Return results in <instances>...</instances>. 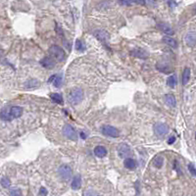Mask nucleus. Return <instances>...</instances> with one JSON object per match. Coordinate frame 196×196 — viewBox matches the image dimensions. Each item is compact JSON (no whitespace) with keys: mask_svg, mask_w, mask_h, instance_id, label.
Returning <instances> with one entry per match:
<instances>
[{"mask_svg":"<svg viewBox=\"0 0 196 196\" xmlns=\"http://www.w3.org/2000/svg\"><path fill=\"white\" fill-rule=\"evenodd\" d=\"M118 154L121 157V158H127V157H130L131 155V149L127 144H120L119 147H118Z\"/></svg>","mask_w":196,"mask_h":196,"instance_id":"7","label":"nucleus"},{"mask_svg":"<svg viewBox=\"0 0 196 196\" xmlns=\"http://www.w3.org/2000/svg\"><path fill=\"white\" fill-rule=\"evenodd\" d=\"M0 183H1V185L3 187H9L10 185H11V181H10V180L8 179V177H2L1 180H0Z\"/></svg>","mask_w":196,"mask_h":196,"instance_id":"26","label":"nucleus"},{"mask_svg":"<svg viewBox=\"0 0 196 196\" xmlns=\"http://www.w3.org/2000/svg\"><path fill=\"white\" fill-rule=\"evenodd\" d=\"M130 4H137V5H142L144 6L146 4L145 0H129Z\"/></svg>","mask_w":196,"mask_h":196,"instance_id":"29","label":"nucleus"},{"mask_svg":"<svg viewBox=\"0 0 196 196\" xmlns=\"http://www.w3.org/2000/svg\"><path fill=\"white\" fill-rule=\"evenodd\" d=\"M191 71L188 67L184 68L183 72V76H181V83L183 85H186L188 83V81L190 80V75H191Z\"/></svg>","mask_w":196,"mask_h":196,"instance_id":"14","label":"nucleus"},{"mask_svg":"<svg viewBox=\"0 0 196 196\" xmlns=\"http://www.w3.org/2000/svg\"><path fill=\"white\" fill-rule=\"evenodd\" d=\"M124 167H126L127 169L134 170L135 168H136L137 163H136V161H135L134 159L130 158V157H127V158H124Z\"/></svg>","mask_w":196,"mask_h":196,"instance_id":"12","label":"nucleus"},{"mask_svg":"<svg viewBox=\"0 0 196 196\" xmlns=\"http://www.w3.org/2000/svg\"><path fill=\"white\" fill-rule=\"evenodd\" d=\"M10 194L11 195H22V192H21L19 188H13V189L10 190Z\"/></svg>","mask_w":196,"mask_h":196,"instance_id":"31","label":"nucleus"},{"mask_svg":"<svg viewBox=\"0 0 196 196\" xmlns=\"http://www.w3.org/2000/svg\"><path fill=\"white\" fill-rule=\"evenodd\" d=\"M101 133L107 135V136H111V137H119L120 135V131L117 127H113V126H103L101 127Z\"/></svg>","mask_w":196,"mask_h":196,"instance_id":"4","label":"nucleus"},{"mask_svg":"<svg viewBox=\"0 0 196 196\" xmlns=\"http://www.w3.org/2000/svg\"><path fill=\"white\" fill-rule=\"evenodd\" d=\"M165 99H166V102L167 104L171 107H176L177 105V100H176V97L174 96V94L172 93H169L165 96Z\"/></svg>","mask_w":196,"mask_h":196,"instance_id":"19","label":"nucleus"},{"mask_svg":"<svg viewBox=\"0 0 196 196\" xmlns=\"http://www.w3.org/2000/svg\"><path fill=\"white\" fill-rule=\"evenodd\" d=\"M184 41L187 46H189V47H194L195 46V34L193 31H189V33H187L185 34Z\"/></svg>","mask_w":196,"mask_h":196,"instance_id":"11","label":"nucleus"},{"mask_svg":"<svg viewBox=\"0 0 196 196\" xmlns=\"http://www.w3.org/2000/svg\"><path fill=\"white\" fill-rule=\"evenodd\" d=\"M83 99V90L80 87H74L68 95V101L72 105H78Z\"/></svg>","mask_w":196,"mask_h":196,"instance_id":"1","label":"nucleus"},{"mask_svg":"<svg viewBox=\"0 0 196 196\" xmlns=\"http://www.w3.org/2000/svg\"><path fill=\"white\" fill-rule=\"evenodd\" d=\"M48 53H49V55H50L51 58H53L58 62H62L66 58L65 50L58 45H52L51 47L49 48Z\"/></svg>","mask_w":196,"mask_h":196,"instance_id":"2","label":"nucleus"},{"mask_svg":"<svg viewBox=\"0 0 196 196\" xmlns=\"http://www.w3.org/2000/svg\"><path fill=\"white\" fill-rule=\"evenodd\" d=\"M85 44L83 42V40L81 39H77V41H76V49L78 51H80V52H83L85 51Z\"/></svg>","mask_w":196,"mask_h":196,"instance_id":"25","label":"nucleus"},{"mask_svg":"<svg viewBox=\"0 0 196 196\" xmlns=\"http://www.w3.org/2000/svg\"><path fill=\"white\" fill-rule=\"evenodd\" d=\"M188 170H189V173L192 174L193 177H195V174H196V170H195V167L193 164H189L188 165Z\"/></svg>","mask_w":196,"mask_h":196,"instance_id":"30","label":"nucleus"},{"mask_svg":"<svg viewBox=\"0 0 196 196\" xmlns=\"http://www.w3.org/2000/svg\"><path fill=\"white\" fill-rule=\"evenodd\" d=\"M168 3L170 4L171 7H174V6H177V3H176V2H174V0H168Z\"/></svg>","mask_w":196,"mask_h":196,"instance_id":"34","label":"nucleus"},{"mask_svg":"<svg viewBox=\"0 0 196 196\" xmlns=\"http://www.w3.org/2000/svg\"><path fill=\"white\" fill-rule=\"evenodd\" d=\"M158 28H159V30L163 31L164 34H168V35H173L174 34V31L172 28H171L169 25H167L165 23H160L158 24Z\"/></svg>","mask_w":196,"mask_h":196,"instance_id":"13","label":"nucleus"},{"mask_svg":"<svg viewBox=\"0 0 196 196\" xmlns=\"http://www.w3.org/2000/svg\"><path fill=\"white\" fill-rule=\"evenodd\" d=\"M38 85H39V83L37 80H31L27 83L28 87H37Z\"/></svg>","mask_w":196,"mask_h":196,"instance_id":"28","label":"nucleus"},{"mask_svg":"<svg viewBox=\"0 0 196 196\" xmlns=\"http://www.w3.org/2000/svg\"><path fill=\"white\" fill-rule=\"evenodd\" d=\"M80 136H81V138H83V139L85 138V135H84V133H80Z\"/></svg>","mask_w":196,"mask_h":196,"instance_id":"36","label":"nucleus"},{"mask_svg":"<svg viewBox=\"0 0 196 196\" xmlns=\"http://www.w3.org/2000/svg\"><path fill=\"white\" fill-rule=\"evenodd\" d=\"M94 37L97 38L100 42H102L103 44L108 46V45H107V43H108V41L110 39V34L107 31H105V30H96V31H94Z\"/></svg>","mask_w":196,"mask_h":196,"instance_id":"5","label":"nucleus"},{"mask_svg":"<svg viewBox=\"0 0 196 196\" xmlns=\"http://www.w3.org/2000/svg\"><path fill=\"white\" fill-rule=\"evenodd\" d=\"M48 191L45 187H40V189L38 191V195H47Z\"/></svg>","mask_w":196,"mask_h":196,"instance_id":"32","label":"nucleus"},{"mask_svg":"<svg viewBox=\"0 0 196 196\" xmlns=\"http://www.w3.org/2000/svg\"><path fill=\"white\" fill-rule=\"evenodd\" d=\"M80 186H81V177H80V176L74 177V179L72 180V183H71V187H72L74 190H78V189H80Z\"/></svg>","mask_w":196,"mask_h":196,"instance_id":"17","label":"nucleus"},{"mask_svg":"<svg viewBox=\"0 0 196 196\" xmlns=\"http://www.w3.org/2000/svg\"><path fill=\"white\" fill-rule=\"evenodd\" d=\"M167 84H168L170 87L174 88L177 84V77L174 76V75L170 76L168 78H167Z\"/></svg>","mask_w":196,"mask_h":196,"instance_id":"24","label":"nucleus"},{"mask_svg":"<svg viewBox=\"0 0 196 196\" xmlns=\"http://www.w3.org/2000/svg\"><path fill=\"white\" fill-rule=\"evenodd\" d=\"M63 134L65 135L68 139H70V140H74V141L78 140V133H77V131L75 130L74 127L72 126H70V124H66V126H64V127H63Z\"/></svg>","mask_w":196,"mask_h":196,"instance_id":"3","label":"nucleus"},{"mask_svg":"<svg viewBox=\"0 0 196 196\" xmlns=\"http://www.w3.org/2000/svg\"><path fill=\"white\" fill-rule=\"evenodd\" d=\"M0 119L3 120V121H10L12 120L13 118L10 114L9 110H3V111L0 112Z\"/></svg>","mask_w":196,"mask_h":196,"instance_id":"22","label":"nucleus"},{"mask_svg":"<svg viewBox=\"0 0 196 196\" xmlns=\"http://www.w3.org/2000/svg\"><path fill=\"white\" fill-rule=\"evenodd\" d=\"M130 54L133 55V57H138V58H147V52H145L144 50H142V49H139V48H136V49H133V51L130 52Z\"/></svg>","mask_w":196,"mask_h":196,"instance_id":"16","label":"nucleus"},{"mask_svg":"<svg viewBox=\"0 0 196 196\" xmlns=\"http://www.w3.org/2000/svg\"><path fill=\"white\" fill-rule=\"evenodd\" d=\"M156 68L160 71V72H162V73L169 74V73L172 72V69H171L169 66L165 65V64H157Z\"/></svg>","mask_w":196,"mask_h":196,"instance_id":"23","label":"nucleus"},{"mask_svg":"<svg viewBox=\"0 0 196 196\" xmlns=\"http://www.w3.org/2000/svg\"><path fill=\"white\" fill-rule=\"evenodd\" d=\"M168 131H169V127L164 123H158L154 126V133L157 136L162 137L165 134L168 133Z\"/></svg>","mask_w":196,"mask_h":196,"instance_id":"6","label":"nucleus"},{"mask_svg":"<svg viewBox=\"0 0 196 196\" xmlns=\"http://www.w3.org/2000/svg\"><path fill=\"white\" fill-rule=\"evenodd\" d=\"M163 41L165 42L166 44H168L169 46H171V47H173V48H177V46H179V44H177V42L176 39H174L173 37H171L170 35L163 37Z\"/></svg>","mask_w":196,"mask_h":196,"instance_id":"18","label":"nucleus"},{"mask_svg":"<svg viewBox=\"0 0 196 196\" xmlns=\"http://www.w3.org/2000/svg\"><path fill=\"white\" fill-rule=\"evenodd\" d=\"M55 77H56V75H53V76H51L50 78H49V80H48V83H52L53 81V80L55 78Z\"/></svg>","mask_w":196,"mask_h":196,"instance_id":"35","label":"nucleus"},{"mask_svg":"<svg viewBox=\"0 0 196 196\" xmlns=\"http://www.w3.org/2000/svg\"><path fill=\"white\" fill-rule=\"evenodd\" d=\"M9 111L13 119H18V118H20L23 115L24 109L21 106H13L11 107V109H10Z\"/></svg>","mask_w":196,"mask_h":196,"instance_id":"10","label":"nucleus"},{"mask_svg":"<svg viewBox=\"0 0 196 196\" xmlns=\"http://www.w3.org/2000/svg\"><path fill=\"white\" fill-rule=\"evenodd\" d=\"M174 140H176V137H174V136H171L168 139V143L169 144H173L174 142Z\"/></svg>","mask_w":196,"mask_h":196,"instance_id":"33","label":"nucleus"},{"mask_svg":"<svg viewBox=\"0 0 196 196\" xmlns=\"http://www.w3.org/2000/svg\"><path fill=\"white\" fill-rule=\"evenodd\" d=\"M94 154L98 158H103L107 155V149L102 145H98L94 148Z\"/></svg>","mask_w":196,"mask_h":196,"instance_id":"15","label":"nucleus"},{"mask_svg":"<svg viewBox=\"0 0 196 196\" xmlns=\"http://www.w3.org/2000/svg\"><path fill=\"white\" fill-rule=\"evenodd\" d=\"M62 77L61 76H56L55 77V80H53V84H54V86L56 87H60L62 84Z\"/></svg>","mask_w":196,"mask_h":196,"instance_id":"27","label":"nucleus"},{"mask_svg":"<svg viewBox=\"0 0 196 196\" xmlns=\"http://www.w3.org/2000/svg\"><path fill=\"white\" fill-rule=\"evenodd\" d=\"M39 64H40L43 68L48 69V70L53 69V68L55 67V61H54V59L51 58V57H44L43 59H41L40 61H39Z\"/></svg>","mask_w":196,"mask_h":196,"instance_id":"9","label":"nucleus"},{"mask_svg":"<svg viewBox=\"0 0 196 196\" xmlns=\"http://www.w3.org/2000/svg\"><path fill=\"white\" fill-rule=\"evenodd\" d=\"M50 98L53 102L57 103V104H62L63 103V97L61 94L59 93H50Z\"/></svg>","mask_w":196,"mask_h":196,"instance_id":"21","label":"nucleus"},{"mask_svg":"<svg viewBox=\"0 0 196 196\" xmlns=\"http://www.w3.org/2000/svg\"><path fill=\"white\" fill-rule=\"evenodd\" d=\"M59 174L62 180H69L72 176V168L69 165H62L59 168Z\"/></svg>","mask_w":196,"mask_h":196,"instance_id":"8","label":"nucleus"},{"mask_svg":"<svg viewBox=\"0 0 196 196\" xmlns=\"http://www.w3.org/2000/svg\"><path fill=\"white\" fill-rule=\"evenodd\" d=\"M164 164V158L162 156H157L153 160V166L157 169H161Z\"/></svg>","mask_w":196,"mask_h":196,"instance_id":"20","label":"nucleus"}]
</instances>
